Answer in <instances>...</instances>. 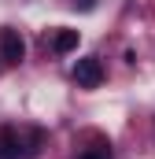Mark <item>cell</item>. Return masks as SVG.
<instances>
[{
	"label": "cell",
	"instance_id": "4",
	"mask_svg": "<svg viewBox=\"0 0 155 159\" xmlns=\"http://www.w3.org/2000/svg\"><path fill=\"white\" fill-rule=\"evenodd\" d=\"M0 159H22V129L15 126L0 129Z\"/></svg>",
	"mask_w": 155,
	"mask_h": 159
},
{
	"label": "cell",
	"instance_id": "7",
	"mask_svg": "<svg viewBox=\"0 0 155 159\" xmlns=\"http://www.w3.org/2000/svg\"><path fill=\"white\" fill-rule=\"evenodd\" d=\"M74 7H81V11H92V7H96V0H74Z\"/></svg>",
	"mask_w": 155,
	"mask_h": 159
},
{
	"label": "cell",
	"instance_id": "5",
	"mask_svg": "<svg viewBox=\"0 0 155 159\" xmlns=\"http://www.w3.org/2000/svg\"><path fill=\"white\" fill-rule=\"evenodd\" d=\"M44 144V133L41 129H22V159H33Z\"/></svg>",
	"mask_w": 155,
	"mask_h": 159
},
{
	"label": "cell",
	"instance_id": "1",
	"mask_svg": "<svg viewBox=\"0 0 155 159\" xmlns=\"http://www.w3.org/2000/svg\"><path fill=\"white\" fill-rule=\"evenodd\" d=\"M0 59H4V63H11V67L26 59V41H22L19 30H11V26H4V30H0Z\"/></svg>",
	"mask_w": 155,
	"mask_h": 159
},
{
	"label": "cell",
	"instance_id": "2",
	"mask_svg": "<svg viewBox=\"0 0 155 159\" xmlns=\"http://www.w3.org/2000/svg\"><path fill=\"white\" fill-rule=\"evenodd\" d=\"M74 81L81 85V89H96V85L104 81V63H100V56L78 59V63H74Z\"/></svg>",
	"mask_w": 155,
	"mask_h": 159
},
{
	"label": "cell",
	"instance_id": "6",
	"mask_svg": "<svg viewBox=\"0 0 155 159\" xmlns=\"http://www.w3.org/2000/svg\"><path fill=\"white\" fill-rule=\"evenodd\" d=\"M74 159H115V156H111V144L100 141V144H92V148H81Z\"/></svg>",
	"mask_w": 155,
	"mask_h": 159
},
{
	"label": "cell",
	"instance_id": "3",
	"mask_svg": "<svg viewBox=\"0 0 155 159\" xmlns=\"http://www.w3.org/2000/svg\"><path fill=\"white\" fill-rule=\"evenodd\" d=\"M81 34L78 30H67V26H59V30H52V37H44V44L55 52V56H67V52H74Z\"/></svg>",
	"mask_w": 155,
	"mask_h": 159
}]
</instances>
